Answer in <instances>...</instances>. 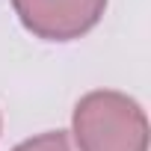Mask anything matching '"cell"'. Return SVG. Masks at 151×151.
Instances as JSON below:
<instances>
[{
  "mask_svg": "<svg viewBox=\"0 0 151 151\" xmlns=\"http://www.w3.org/2000/svg\"><path fill=\"white\" fill-rule=\"evenodd\" d=\"M74 139L80 151H148V119L133 98L98 89L74 107Z\"/></svg>",
  "mask_w": 151,
  "mask_h": 151,
  "instance_id": "cell-1",
  "label": "cell"
},
{
  "mask_svg": "<svg viewBox=\"0 0 151 151\" xmlns=\"http://www.w3.org/2000/svg\"><path fill=\"white\" fill-rule=\"evenodd\" d=\"M12 6L33 36L71 42L101 21L107 0H12Z\"/></svg>",
  "mask_w": 151,
  "mask_h": 151,
  "instance_id": "cell-2",
  "label": "cell"
},
{
  "mask_svg": "<svg viewBox=\"0 0 151 151\" xmlns=\"http://www.w3.org/2000/svg\"><path fill=\"white\" fill-rule=\"evenodd\" d=\"M12 151H68V136L62 130H50V133H42V136H33V139L21 142Z\"/></svg>",
  "mask_w": 151,
  "mask_h": 151,
  "instance_id": "cell-3",
  "label": "cell"
}]
</instances>
